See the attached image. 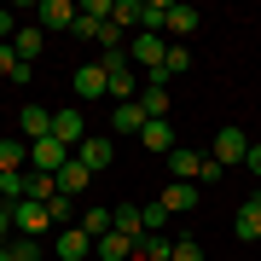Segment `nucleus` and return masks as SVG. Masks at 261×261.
<instances>
[{
    "label": "nucleus",
    "mask_w": 261,
    "mask_h": 261,
    "mask_svg": "<svg viewBox=\"0 0 261 261\" xmlns=\"http://www.w3.org/2000/svg\"><path fill=\"white\" fill-rule=\"evenodd\" d=\"M47 226H53L47 203H29V197H23V203H12V232H18V238H41Z\"/></svg>",
    "instance_id": "f257e3e1"
},
{
    "label": "nucleus",
    "mask_w": 261,
    "mask_h": 261,
    "mask_svg": "<svg viewBox=\"0 0 261 261\" xmlns=\"http://www.w3.org/2000/svg\"><path fill=\"white\" fill-rule=\"evenodd\" d=\"M128 58H134V64H151V70H163V58H168V35L134 29V41H128Z\"/></svg>",
    "instance_id": "f03ea898"
},
{
    "label": "nucleus",
    "mask_w": 261,
    "mask_h": 261,
    "mask_svg": "<svg viewBox=\"0 0 261 261\" xmlns=\"http://www.w3.org/2000/svg\"><path fill=\"white\" fill-rule=\"evenodd\" d=\"M145 105L140 99H128V105H116V111H111V134H116V140H128V134H134V140H140V134H145Z\"/></svg>",
    "instance_id": "7ed1b4c3"
},
{
    "label": "nucleus",
    "mask_w": 261,
    "mask_h": 261,
    "mask_svg": "<svg viewBox=\"0 0 261 261\" xmlns=\"http://www.w3.org/2000/svg\"><path fill=\"white\" fill-rule=\"evenodd\" d=\"M75 157H82L87 168H93V174H105V168L116 163V140H111V134H87V140H82V151H75Z\"/></svg>",
    "instance_id": "20e7f679"
},
{
    "label": "nucleus",
    "mask_w": 261,
    "mask_h": 261,
    "mask_svg": "<svg viewBox=\"0 0 261 261\" xmlns=\"http://www.w3.org/2000/svg\"><path fill=\"white\" fill-rule=\"evenodd\" d=\"M53 140L70 145V151H82V140H87V116H82V111H53Z\"/></svg>",
    "instance_id": "39448f33"
},
{
    "label": "nucleus",
    "mask_w": 261,
    "mask_h": 261,
    "mask_svg": "<svg viewBox=\"0 0 261 261\" xmlns=\"http://www.w3.org/2000/svg\"><path fill=\"white\" fill-rule=\"evenodd\" d=\"M70 157H75V151L58 145V140H35V145H29V168H41V174H58Z\"/></svg>",
    "instance_id": "423d86ee"
},
{
    "label": "nucleus",
    "mask_w": 261,
    "mask_h": 261,
    "mask_svg": "<svg viewBox=\"0 0 261 261\" xmlns=\"http://www.w3.org/2000/svg\"><path fill=\"white\" fill-rule=\"evenodd\" d=\"M203 151H186V145H174V151H168V174H174V180H186V186H197V180H203Z\"/></svg>",
    "instance_id": "0eeeda50"
},
{
    "label": "nucleus",
    "mask_w": 261,
    "mask_h": 261,
    "mask_svg": "<svg viewBox=\"0 0 261 261\" xmlns=\"http://www.w3.org/2000/svg\"><path fill=\"white\" fill-rule=\"evenodd\" d=\"M244 157H250V134H244V128H221V134H215V163H244Z\"/></svg>",
    "instance_id": "6e6552de"
},
{
    "label": "nucleus",
    "mask_w": 261,
    "mask_h": 261,
    "mask_svg": "<svg viewBox=\"0 0 261 261\" xmlns=\"http://www.w3.org/2000/svg\"><path fill=\"white\" fill-rule=\"evenodd\" d=\"M29 18L41 29H75V6L70 0H41V6H29Z\"/></svg>",
    "instance_id": "1a4fd4ad"
},
{
    "label": "nucleus",
    "mask_w": 261,
    "mask_h": 261,
    "mask_svg": "<svg viewBox=\"0 0 261 261\" xmlns=\"http://www.w3.org/2000/svg\"><path fill=\"white\" fill-rule=\"evenodd\" d=\"M53 255H58V261H93V238H87L82 226H64L58 244H53Z\"/></svg>",
    "instance_id": "9d476101"
},
{
    "label": "nucleus",
    "mask_w": 261,
    "mask_h": 261,
    "mask_svg": "<svg viewBox=\"0 0 261 261\" xmlns=\"http://www.w3.org/2000/svg\"><path fill=\"white\" fill-rule=\"evenodd\" d=\"M75 99H111L105 64H75Z\"/></svg>",
    "instance_id": "9b49d317"
},
{
    "label": "nucleus",
    "mask_w": 261,
    "mask_h": 261,
    "mask_svg": "<svg viewBox=\"0 0 261 261\" xmlns=\"http://www.w3.org/2000/svg\"><path fill=\"white\" fill-rule=\"evenodd\" d=\"M41 47H47V29H41V23H23L18 35H12V53H18V64H35Z\"/></svg>",
    "instance_id": "f8f14e48"
},
{
    "label": "nucleus",
    "mask_w": 261,
    "mask_h": 261,
    "mask_svg": "<svg viewBox=\"0 0 261 261\" xmlns=\"http://www.w3.org/2000/svg\"><path fill=\"white\" fill-rule=\"evenodd\" d=\"M87 186H93V168H87L82 157H70L64 168H58V192H64V197H82Z\"/></svg>",
    "instance_id": "ddd939ff"
},
{
    "label": "nucleus",
    "mask_w": 261,
    "mask_h": 261,
    "mask_svg": "<svg viewBox=\"0 0 261 261\" xmlns=\"http://www.w3.org/2000/svg\"><path fill=\"white\" fill-rule=\"evenodd\" d=\"M140 244H134L128 232H105V238H93V261H128Z\"/></svg>",
    "instance_id": "4468645a"
},
{
    "label": "nucleus",
    "mask_w": 261,
    "mask_h": 261,
    "mask_svg": "<svg viewBox=\"0 0 261 261\" xmlns=\"http://www.w3.org/2000/svg\"><path fill=\"white\" fill-rule=\"evenodd\" d=\"M232 232H238L244 244H261V197L238 203V215H232Z\"/></svg>",
    "instance_id": "2eb2a0df"
},
{
    "label": "nucleus",
    "mask_w": 261,
    "mask_h": 261,
    "mask_svg": "<svg viewBox=\"0 0 261 261\" xmlns=\"http://www.w3.org/2000/svg\"><path fill=\"white\" fill-rule=\"evenodd\" d=\"M157 203H163L168 215H186V209H197V186H186V180H168Z\"/></svg>",
    "instance_id": "dca6fc26"
},
{
    "label": "nucleus",
    "mask_w": 261,
    "mask_h": 261,
    "mask_svg": "<svg viewBox=\"0 0 261 261\" xmlns=\"http://www.w3.org/2000/svg\"><path fill=\"white\" fill-rule=\"evenodd\" d=\"M18 128H23L29 145H35V140H53V111H35V105H29V111H18Z\"/></svg>",
    "instance_id": "f3484780"
},
{
    "label": "nucleus",
    "mask_w": 261,
    "mask_h": 261,
    "mask_svg": "<svg viewBox=\"0 0 261 261\" xmlns=\"http://www.w3.org/2000/svg\"><path fill=\"white\" fill-rule=\"evenodd\" d=\"M111 221H116V232H128L134 244L145 238V209H140V203H116V209H111Z\"/></svg>",
    "instance_id": "a211bd4d"
},
{
    "label": "nucleus",
    "mask_w": 261,
    "mask_h": 261,
    "mask_svg": "<svg viewBox=\"0 0 261 261\" xmlns=\"http://www.w3.org/2000/svg\"><path fill=\"white\" fill-rule=\"evenodd\" d=\"M203 23V12L186 6V0H168V35H192V29Z\"/></svg>",
    "instance_id": "6ab92c4d"
},
{
    "label": "nucleus",
    "mask_w": 261,
    "mask_h": 261,
    "mask_svg": "<svg viewBox=\"0 0 261 261\" xmlns=\"http://www.w3.org/2000/svg\"><path fill=\"white\" fill-rule=\"evenodd\" d=\"M140 145H145V151H174V128H168V116H157V122H145Z\"/></svg>",
    "instance_id": "aec40b11"
},
{
    "label": "nucleus",
    "mask_w": 261,
    "mask_h": 261,
    "mask_svg": "<svg viewBox=\"0 0 261 261\" xmlns=\"http://www.w3.org/2000/svg\"><path fill=\"white\" fill-rule=\"evenodd\" d=\"M140 18H145V0H111V23L116 29H140Z\"/></svg>",
    "instance_id": "412c9836"
},
{
    "label": "nucleus",
    "mask_w": 261,
    "mask_h": 261,
    "mask_svg": "<svg viewBox=\"0 0 261 261\" xmlns=\"http://www.w3.org/2000/svg\"><path fill=\"white\" fill-rule=\"evenodd\" d=\"M18 168H29V145L23 140H0V174H18Z\"/></svg>",
    "instance_id": "4be33fe9"
},
{
    "label": "nucleus",
    "mask_w": 261,
    "mask_h": 261,
    "mask_svg": "<svg viewBox=\"0 0 261 261\" xmlns=\"http://www.w3.org/2000/svg\"><path fill=\"white\" fill-rule=\"evenodd\" d=\"M58 197V174H41V168H29V203H53Z\"/></svg>",
    "instance_id": "5701e85b"
},
{
    "label": "nucleus",
    "mask_w": 261,
    "mask_h": 261,
    "mask_svg": "<svg viewBox=\"0 0 261 261\" xmlns=\"http://www.w3.org/2000/svg\"><path fill=\"white\" fill-rule=\"evenodd\" d=\"M0 197H6V203H23V197H29V168H18V174H0Z\"/></svg>",
    "instance_id": "b1692460"
},
{
    "label": "nucleus",
    "mask_w": 261,
    "mask_h": 261,
    "mask_svg": "<svg viewBox=\"0 0 261 261\" xmlns=\"http://www.w3.org/2000/svg\"><path fill=\"white\" fill-rule=\"evenodd\" d=\"M140 29H151V35H168V0H145Z\"/></svg>",
    "instance_id": "393cba45"
},
{
    "label": "nucleus",
    "mask_w": 261,
    "mask_h": 261,
    "mask_svg": "<svg viewBox=\"0 0 261 261\" xmlns=\"http://www.w3.org/2000/svg\"><path fill=\"white\" fill-rule=\"evenodd\" d=\"M82 232H87V238H105V232H116L111 209H87V215H82Z\"/></svg>",
    "instance_id": "a878e982"
},
{
    "label": "nucleus",
    "mask_w": 261,
    "mask_h": 261,
    "mask_svg": "<svg viewBox=\"0 0 261 261\" xmlns=\"http://www.w3.org/2000/svg\"><path fill=\"white\" fill-rule=\"evenodd\" d=\"M140 105H145V116H151V122H157V116H168V87H157V82H151L145 93H140Z\"/></svg>",
    "instance_id": "bb28decb"
},
{
    "label": "nucleus",
    "mask_w": 261,
    "mask_h": 261,
    "mask_svg": "<svg viewBox=\"0 0 261 261\" xmlns=\"http://www.w3.org/2000/svg\"><path fill=\"white\" fill-rule=\"evenodd\" d=\"M47 215H53V226H58V232H64V226H70V215H75V197H64V192H58L53 203H47Z\"/></svg>",
    "instance_id": "cd10ccee"
},
{
    "label": "nucleus",
    "mask_w": 261,
    "mask_h": 261,
    "mask_svg": "<svg viewBox=\"0 0 261 261\" xmlns=\"http://www.w3.org/2000/svg\"><path fill=\"white\" fill-rule=\"evenodd\" d=\"M6 255L12 261H41L47 250H41V238H18V244H6Z\"/></svg>",
    "instance_id": "c85d7f7f"
},
{
    "label": "nucleus",
    "mask_w": 261,
    "mask_h": 261,
    "mask_svg": "<svg viewBox=\"0 0 261 261\" xmlns=\"http://www.w3.org/2000/svg\"><path fill=\"white\" fill-rule=\"evenodd\" d=\"M18 12H12V6H0V47H12V35H18Z\"/></svg>",
    "instance_id": "c756f323"
},
{
    "label": "nucleus",
    "mask_w": 261,
    "mask_h": 261,
    "mask_svg": "<svg viewBox=\"0 0 261 261\" xmlns=\"http://www.w3.org/2000/svg\"><path fill=\"white\" fill-rule=\"evenodd\" d=\"M75 12H82V18H93V23H111V0H82Z\"/></svg>",
    "instance_id": "7c9ffc66"
},
{
    "label": "nucleus",
    "mask_w": 261,
    "mask_h": 261,
    "mask_svg": "<svg viewBox=\"0 0 261 261\" xmlns=\"http://www.w3.org/2000/svg\"><path fill=\"white\" fill-rule=\"evenodd\" d=\"M163 221H168V209L163 203H145V232H163Z\"/></svg>",
    "instance_id": "2f4dec72"
},
{
    "label": "nucleus",
    "mask_w": 261,
    "mask_h": 261,
    "mask_svg": "<svg viewBox=\"0 0 261 261\" xmlns=\"http://www.w3.org/2000/svg\"><path fill=\"white\" fill-rule=\"evenodd\" d=\"M168 261H203V250H197L192 238H180V244H174V255H168Z\"/></svg>",
    "instance_id": "473e14b6"
},
{
    "label": "nucleus",
    "mask_w": 261,
    "mask_h": 261,
    "mask_svg": "<svg viewBox=\"0 0 261 261\" xmlns=\"http://www.w3.org/2000/svg\"><path fill=\"white\" fill-rule=\"evenodd\" d=\"M99 29H105V23H93V18H82V12H75V35H82V41H99Z\"/></svg>",
    "instance_id": "72a5a7b5"
},
{
    "label": "nucleus",
    "mask_w": 261,
    "mask_h": 261,
    "mask_svg": "<svg viewBox=\"0 0 261 261\" xmlns=\"http://www.w3.org/2000/svg\"><path fill=\"white\" fill-rule=\"evenodd\" d=\"M0 75H18V53L12 47H0Z\"/></svg>",
    "instance_id": "f704fd0d"
},
{
    "label": "nucleus",
    "mask_w": 261,
    "mask_h": 261,
    "mask_svg": "<svg viewBox=\"0 0 261 261\" xmlns=\"http://www.w3.org/2000/svg\"><path fill=\"white\" fill-rule=\"evenodd\" d=\"M6 232H12V203H0V244H6Z\"/></svg>",
    "instance_id": "c9c22d12"
},
{
    "label": "nucleus",
    "mask_w": 261,
    "mask_h": 261,
    "mask_svg": "<svg viewBox=\"0 0 261 261\" xmlns=\"http://www.w3.org/2000/svg\"><path fill=\"white\" fill-rule=\"evenodd\" d=\"M244 168H250V174H261V145H250V157H244Z\"/></svg>",
    "instance_id": "e433bc0d"
},
{
    "label": "nucleus",
    "mask_w": 261,
    "mask_h": 261,
    "mask_svg": "<svg viewBox=\"0 0 261 261\" xmlns=\"http://www.w3.org/2000/svg\"><path fill=\"white\" fill-rule=\"evenodd\" d=\"M0 261H12V255H6V244H0Z\"/></svg>",
    "instance_id": "4c0bfd02"
}]
</instances>
